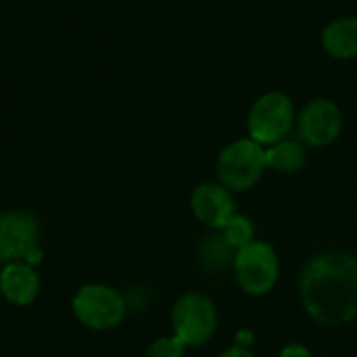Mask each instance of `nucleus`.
Returning a JSON list of instances; mask_svg holds the SVG:
<instances>
[{
  "mask_svg": "<svg viewBox=\"0 0 357 357\" xmlns=\"http://www.w3.org/2000/svg\"><path fill=\"white\" fill-rule=\"evenodd\" d=\"M299 297L316 322L349 324L357 316V257L347 251L312 257L299 278Z\"/></svg>",
  "mask_w": 357,
  "mask_h": 357,
  "instance_id": "obj_1",
  "label": "nucleus"
},
{
  "mask_svg": "<svg viewBox=\"0 0 357 357\" xmlns=\"http://www.w3.org/2000/svg\"><path fill=\"white\" fill-rule=\"evenodd\" d=\"M71 312L84 328L107 333L123 322L128 314V301L109 284L88 282L75 291L71 299Z\"/></svg>",
  "mask_w": 357,
  "mask_h": 357,
  "instance_id": "obj_2",
  "label": "nucleus"
},
{
  "mask_svg": "<svg viewBox=\"0 0 357 357\" xmlns=\"http://www.w3.org/2000/svg\"><path fill=\"white\" fill-rule=\"evenodd\" d=\"M266 146L253 138H241L230 142L218 157V180L228 190H249L253 188L266 172Z\"/></svg>",
  "mask_w": 357,
  "mask_h": 357,
  "instance_id": "obj_3",
  "label": "nucleus"
},
{
  "mask_svg": "<svg viewBox=\"0 0 357 357\" xmlns=\"http://www.w3.org/2000/svg\"><path fill=\"white\" fill-rule=\"evenodd\" d=\"M236 284L253 297L268 295L280 278V261L272 245L253 241L236 251L232 261Z\"/></svg>",
  "mask_w": 357,
  "mask_h": 357,
  "instance_id": "obj_4",
  "label": "nucleus"
},
{
  "mask_svg": "<svg viewBox=\"0 0 357 357\" xmlns=\"http://www.w3.org/2000/svg\"><path fill=\"white\" fill-rule=\"evenodd\" d=\"M0 257L8 261H27L40 266V222L31 211L6 209L0 213Z\"/></svg>",
  "mask_w": 357,
  "mask_h": 357,
  "instance_id": "obj_5",
  "label": "nucleus"
},
{
  "mask_svg": "<svg viewBox=\"0 0 357 357\" xmlns=\"http://www.w3.org/2000/svg\"><path fill=\"white\" fill-rule=\"evenodd\" d=\"M172 328L186 347L205 345L218 328L215 303L197 291L184 293L172 310Z\"/></svg>",
  "mask_w": 357,
  "mask_h": 357,
  "instance_id": "obj_6",
  "label": "nucleus"
},
{
  "mask_svg": "<svg viewBox=\"0 0 357 357\" xmlns=\"http://www.w3.org/2000/svg\"><path fill=\"white\" fill-rule=\"evenodd\" d=\"M295 123V107L291 98L282 92L261 94L247 117L249 138L261 146H270L278 140H284Z\"/></svg>",
  "mask_w": 357,
  "mask_h": 357,
  "instance_id": "obj_7",
  "label": "nucleus"
},
{
  "mask_svg": "<svg viewBox=\"0 0 357 357\" xmlns=\"http://www.w3.org/2000/svg\"><path fill=\"white\" fill-rule=\"evenodd\" d=\"M299 136L305 144L322 149L333 144L343 132V113L337 102L328 98H314L299 115Z\"/></svg>",
  "mask_w": 357,
  "mask_h": 357,
  "instance_id": "obj_8",
  "label": "nucleus"
},
{
  "mask_svg": "<svg viewBox=\"0 0 357 357\" xmlns=\"http://www.w3.org/2000/svg\"><path fill=\"white\" fill-rule=\"evenodd\" d=\"M190 209L199 222L213 230H222L234 215V199L230 190L215 182H203L192 190Z\"/></svg>",
  "mask_w": 357,
  "mask_h": 357,
  "instance_id": "obj_9",
  "label": "nucleus"
},
{
  "mask_svg": "<svg viewBox=\"0 0 357 357\" xmlns=\"http://www.w3.org/2000/svg\"><path fill=\"white\" fill-rule=\"evenodd\" d=\"M42 291V278L36 266L27 261H8L0 272V295L15 307L31 305Z\"/></svg>",
  "mask_w": 357,
  "mask_h": 357,
  "instance_id": "obj_10",
  "label": "nucleus"
},
{
  "mask_svg": "<svg viewBox=\"0 0 357 357\" xmlns=\"http://www.w3.org/2000/svg\"><path fill=\"white\" fill-rule=\"evenodd\" d=\"M322 46L324 50L341 61L357 56V19L356 17H341L331 21L322 31Z\"/></svg>",
  "mask_w": 357,
  "mask_h": 357,
  "instance_id": "obj_11",
  "label": "nucleus"
},
{
  "mask_svg": "<svg viewBox=\"0 0 357 357\" xmlns=\"http://www.w3.org/2000/svg\"><path fill=\"white\" fill-rule=\"evenodd\" d=\"M307 161V153L301 142L284 138L266 146V163L280 174H297Z\"/></svg>",
  "mask_w": 357,
  "mask_h": 357,
  "instance_id": "obj_12",
  "label": "nucleus"
},
{
  "mask_svg": "<svg viewBox=\"0 0 357 357\" xmlns=\"http://www.w3.org/2000/svg\"><path fill=\"white\" fill-rule=\"evenodd\" d=\"M236 251L228 245V241L224 238V234H213L209 238L203 241L201 245V259L205 264V268L209 270H222L228 264L232 266Z\"/></svg>",
  "mask_w": 357,
  "mask_h": 357,
  "instance_id": "obj_13",
  "label": "nucleus"
},
{
  "mask_svg": "<svg viewBox=\"0 0 357 357\" xmlns=\"http://www.w3.org/2000/svg\"><path fill=\"white\" fill-rule=\"evenodd\" d=\"M222 234H224V238L228 241V245H230L234 251H238V249H243L245 245H249V243L255 241V226H253V222H251L249 218L236 215V213H234V215L226 222V226L222 228Z\"/></svg>",
  "mask_w": 357,
  "mask_h": 357,
  "instance_id": "obj_14",
  "label": "nucleus"
},
{
  "mask_svg": "<svg viewBox=\"0 0 357 357\" xmlns=\"http://www.w3.org/2000/svg\"><path fill=\"white\" fill-rule=\"evenodd\" d=\"M186 349H188V347H186L176 335H167V337L155 339V341L149 345L146 357H184Z\"/></svg>",
  "mask_w": 357,
  "mask_h": 357,
  "instance_id": "obj_15",
  "label": "nucleus"
},
{
  "mask_svg": "<svg viewBox=\"0 0 357 357\" xmlns=\"http://www.w3.org/2000/svg\"><path fill=\"white\" fill-rule=\"evenodd\" d=\"M280 357H312L310 354V349L307 347H303V345H287L284 349H282V354Z\"/></svg>",
  "mask_w": 357,
  "mask_h": 357,
  "instance_id": "obj_16",
  "label": "nucleus"
},
{
  "mask_svg": "<svg viewBox=\"0 0 357 357\" xmlns=\"http://www.w3.org/2000/svg\"><path fill=\"white\" fill-rule=\"evenodd\" d=\"M220 357H255L245 345H234V347H230L228 351H224Z\"/></svg>",
  "mask_w": 357,
  "mask_h": 357,
  "instance_id": "obj_17",
  "label": "nucleus"
},
{
  "mask_svg": "<svg viewBox=\"0 0 357 357\" xmlns=\"http://www.w3.org/2000/svg\"><path fill=\"white\" fill-rule=\"evenodd\" d=\"M2 266H4V261H2V257H0V272H2Z\"/></svg>",
  "mask_w": 357,
  "mask_h": 357,
  "instance_id": "obj_18",
  "label": "nucleus"
}]
</instances>
